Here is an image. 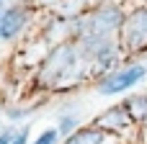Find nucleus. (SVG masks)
<instances>
[{
	"mask_svg": "<svg viewBox=\"0 0 147 144\" xmlns=\"http://www.w3.org/2000/svg\"><path fill=\"white\" fill-rule=\"evenodd\" d=\"M90 82L88 67L80 59L75 41H59L47 46L41 59L36 62L34 72V85L44 95H70L75 88Z\"/></svg>",
	"mask_w": 147,
	"mask_h": 144,
	"instance_id": "1",
	"label": "nucleus"
},
{
	"mask_svg": "<svg viewBox=\"0 0 147 144\" xmlns=\"http://www.w3.org/2000/svg\"><path fill=\"white\" fill-rule=\"evenodd\" d=\"M127 5L124 3H98L90 5L83 15L70 21V41L80 36H98V39H111L116 36L121 21H124Z\"/></svg>",
	"mask_w": 147,
	"mask_h": 144,
	"instance_id": "2",
	"label": "nucleus"
},
{
	"mask_svg": "<svg viewBox=\"0 0 147 144\" xmlns=\"http://www.w3.org/2000/svg\"><path fill=\"white\" fill-rule=\"evenodd\" d=\"M147 80V64L145 59H127L124 64L114 67L111 72L90 80L93 90L103 98H114V95H124L129 90H134L137 85H142Z\"/></svg>",
	"mask_w": 147,
	"mask_h": 144,
	"instance_id": "3",
	"label": "nucleus"
},
{
	"mask_svg": "<svg viewBox=\"0 0 147 144\" xmlns=\"http://www.w3.org/2000/svg\"><path fill=\"white\" fill-rule=\"evenodd\" d=\"M116 41L127 59L147 57V5H132L116 31Z\"/></svg>",
	"mask_w": 147,
	"mask_h": 144,
	"instance_id": "4",
	"label": "nucleus"
},
{
	"mask_svg": "<svg viewBox=\"0 0 147 144\" xmlns=\"http://www.w3.org/2000/svg\"><path fill=\"white\" fill-rule=\"evenodd\" d=\"M36 18V5H21V3H8L0 13V44H16L21 41L28 28L34 26Z\"/></svg>",
	"mask_w": 147,
	"mask_h": 144,
	"instance_id": "5",
	"label": "nucleus"
},
{
	"mask_svg": "<svg viewBox=\"0 0 147 144\" xmlns=\"http://www.w3.org/2000/svg\"><path fill=\"white\" fill-rule=\"evenodd\" d=\"M90 124H93L96 129L106 131V134H121V131L134 129V121H132V116H129L124 100H121V103H114V106H106Z\"/></svg>",
	"mask_w": 147,
	"mask_h": 144,
	"instance_id": "6",
	"label": "nucleus"
},
{
	"mask_svg": "<svg viewBox=\"0 0 147 144\" xmlns=\"http://www.w3.org/2000/svg\"><path fill=\"white\" fill-rule=\"evenodd\" d=\"M78 126H83V111H80V106H78V100L72 98V100H65L59 108H57V134H59V139H65V137H70Z\"/></svg>",
	"mask_w": 147,
	"mask_h": 144,
	"instance_id": "7",
	"label": "nucleus"
},
{
	"mask_svg": "<svg viewBox=\"0 0 147 144\" xmlns=\"http://www.w3.org/2000/svg\"><path fill=\"white\" fill-rule=\"evenodd\" d=\"M41 100H18V103H5L3 106V116L8 119V124H26L34 113H39Z\"/></svg>",
	"mask_w": 147,
	"mask_h": 144,
	"instance_id": "8",
	"label": "nucleus"
},
{
	"mask_svg": "<svg viewBox=\"0 0 147 144\" xmlns=\"http://www.w3.org/2000/svg\"><path fill=\"white\" fill-rule=\"evenodd\" d=\"M124 106H127L134 126L147 129V90H134L129 98H124Z\"/></svg>",
	"mask_w": 147,
	"mask_h": 144,
	"instance_id": "9",
	"label": "nucleus"
},
{
	"mask_svg": "<svg viewBox=\"0 0 147 144\" xmlns=\"http://www.w3.org/2000/svg\"><path fill=\"white\" fill-rule=\"evenodd\" d=\"M106 137H109L106 131H101V129H96L90 124V126H78L70 137H65L59 144H103Z\"/></svg>",
	"mask_w": 147,
	"mask_h": 144,
	"instance_id": "10",
	"label": "nucleus"
},
{
	"mask_svg": "<svg viewBox=\"0 0 147 144\" xmlns=\"http://www.w3.org/2000/svg\"><path fill=\"white\" fill-rule=\"evenodd\" d=\"M62 139H59V134H57V129H44L34 142H28V144H59Z\"/></svg>",
	"mask_w": 147,
	"mask_h": 144,
	"instance_id": "11",
	"label": "nucleus"
},
{
	"mask_svg": "<svg viewBox=\"0 0 147 144\" xmlns=\"http://www.w3.org/2000/svg\"><path fill=\"white\" fill-rule=\"evenodd\" d=\"M28 134H31V126H28V124L16 126V134H13L10 144H28Z\"/></svg>",
	"mask_w": 147,
	"mask_h": 144,
	"instance_id": "12",
	"label": "nucleus"
},
{
	"mask_svg": "<svg viewBox=\"0 0 147 144\" xmlns=\"http://www.w3.org/2000/svg\"><path fill=\"white\" fill-rule=\"evenodd\" d=\"M13 134H16V126H13V124H8V126H0V144H10Z\"/></svg>",
	"mask_w": 147,
	"mask_h": 144,
	"instance_id": "13",
	"label": "nucleus"
},
{
	"mask_svg": "<svg viewBox=\"0 0 147 144\" xmlns=\"http://www.w3.org/2000/svg\"><path fill=\"white\" fill-rule=\"evenodd\" d=\"M10 3H21V5H34L36 0H10Z\"/></svg>",
	"mask_w": 147,
	"mask_h": 144,
	"instance_id": "14",
	"label": "nucleus"
},
{
	"mask_svg": "<svg viewBox=\"0 0 147 144\" xmlns=\"http://www.w3.org/2000/svg\"><path fill=\"white\" fill-rule=\"evenodd\" d=\"M5 103H8V100H5V95L0 93V116H3V106H5Z\"/></svg>",
	"mask_w": 147,
	"mask_h": 144,
	"instance_id": "15",
	"label": "nucleus"
},
{
	"mask_svg": "<svg viewBox=\"0 0 147 144\" xmlns=\"http://www.w3.org/2000/svg\"><path fill=\"white\" fill-rule=\"evenodd\" d=\"M134 3H137V5H147V0H134Z\"/></svg>",
	"mask_w": 147,
	"mask_h": 144,
	"instance_id": "16",
	"label": "nucleus"
},
{
	"mask_svg": "<svg viewBox=\"0 0 147 144\" xmlns=\"http://www.w3.org/2000/svg\"><path fill=\"white\" fill-rule=\"evenodd\" d=\"M0 57H3V54H0Z\"/></svg>",
	"mask_w": 147,
	"mask_h": 144,
	"instance_id": "17",
	"label": "nucleus"
},
{
	"mask_svg": "<svg viewBox=\"0 0 147 144\" xmlns=\"http://www.w3.org/2000/svg\"><path fill=\"white\" fill-rule=\"evenodd\" d=\"M145 64H147V62H145Z\"/></svg>",
	"mask_w": 147,
	"mask_h": 144,
	"instance_id": "18",
	"label": "nucleus"
}]
</instances>
